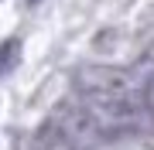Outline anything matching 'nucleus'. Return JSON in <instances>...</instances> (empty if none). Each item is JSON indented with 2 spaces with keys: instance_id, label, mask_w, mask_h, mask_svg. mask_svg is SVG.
I'll list each match as a JSON object with an SVG mask.
<instances>
[{
  "instance_id": "f257e3e1",
  "label": "nucleus",
  "mask_w": 154,
  "mask_h": 150,
  "mask_svg": "<svg viewBox=\"0 0 154 150\" xmlns=\"http://www.w3.org/2000/svg\"><path fill=\"white\" fill-rule=\"evenodd\" d=\"M72 85H75L79 96H86V99H113V96H120L130 89V82H127V75L120 68H106V65H93V68H79L75 78H72Z\"/></svg>"
},
{
  "instance_id": "f03ea898",
  "label": "nucleus",
  "mask_w": 154,
  "mask_h": 150,
  "mask_svg": "<svg viewBox=\"0 0 154 150\" xmlns=\"http://www.w3.org/2000/svg\"><path fill=\"white\" fill-rule=\"evenodd\" d=\"M51 119H55V126L62 130V137H65V147H72V143H86V140H93L96 130H99L96 113L86 109V106H75V102H62V106H55Z\"/></svg>"
},
{
  "instance_id": "7ed1b4c3",
  "label": "nucleus",
  "mask_w": 154,
  "mask_h": 150,
  "mask_svg": "<svg viewBox=\"0 0 154 150\" xmlns=\"http://www.w3.org/2000/svg\"><path fill=\"white\" fill-rule=\"evenodd\" d=\"M17 61H21V41H17V38L0 41V75H7Z\"/></svg>"
},
{
  "instance_id": "20e7f679",
  "label": "nucleus",
  "mask_w": 154,
  "mask_h": 150,
  "mask_svg": "<svg viewBox=\"0 0 154 150\" xmlns=\"http://www.w3.org/2000/svg\"><path fill=\"white\" fill-rule=\"evenodd\" d=\"M147 89H151V92H154V72H151V78H147Z\"/></svg>"
},
{
  "instance_id": "39448f33",
  "label": "nucleus",
  "mask_w": 154,
  "mask_h": 150,
  "mask_svg": "<svg viewBox=\"0 0 154 150\" xmlns=\"http://www.w3.org/2000/svg\"><path fill=\"white\" fill-rule=\"evenodd\" d=\"M28 4H31V7H38V4H45V0H28Z\"/></svg>"
}]
</instances>
